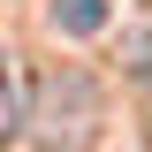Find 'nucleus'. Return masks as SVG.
Returning <instances> with one entry per match:
<instances>
[{
	"label": "nucleus",
	"instance_id": "obj_1",
	"mask_svg": "<svg viewBox=\"0 0 152 152\" xmlns=\"http://www.w3.org/2000/svg\"><path fill=\"white\" fill-rule=\"evenodd\" d=\"M53 23L69 38H91V31H107V0H53Z\"/></svg>",
	"mask_w": 152,
	"mask_h": 152
},
{
	"label": "nucleus",
	"instance_id": "obj_2",
	"mask_svg": "<svg viewBox=\"0 0 152 152\" xmlns=\"http://www.w3.org/2000/svg\"><path fill=\"white\" fill-rule=\"evenodd\" d=\"M23 122V107H15V76H8V53H0V137Z\"/></svg>",
	"mask_w": 152,
	"mask_h": 152
},
{
	"label": "nucleus",
	"instance_id": "obj_3",
	"mask_svg": "<svg viewBox=\"0 0 152 152\" xmlns=\"http://www.w3.org/2000/svg\"><path fill=\"white\" fill-rule=\"evenodd\" d=\"M137 76H145V84H152V38H145V61H137Z\"/></svg>",
	"mask_w": 152,
	"mask_h": 152
}]
</instances>
